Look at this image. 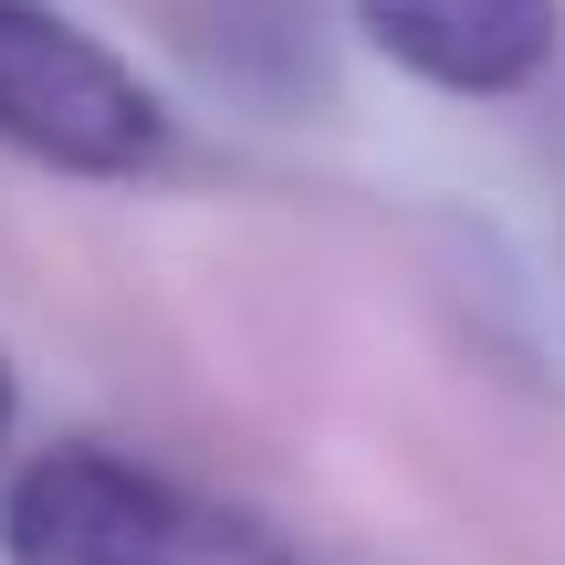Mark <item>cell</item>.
Segmentation results:
<instances>
[{"label":"cell","instance_id":"cell-1","mask_svg":"<svg viewBox=\"0 0 565 565\" xmlns=\"http://www.w3.org/2000/svg\"><path fill=\"white\" fill-rule=\"evenodd\" d=\"M0 565H294L263 513L189 492L126 450H42L0 492Z\"/></svg>","mask_w":565,"mask_h":565},{"label":"cell","instance_id":"cell-3","mask_svg":"<svg viewBox=\"0 0 565 565\" xmlns=\"http://www.w3.org/2000/svg\"><path fill=\"white\" fill-rule=\"evenodd\" d=\"M356 21L440 95H524L555 63L565 0H356Z\"/></svg>","mask_w":565,"mask_h":565},{"label":"cell","instance_id":"cell-4","mask_svg":"<svg viewBox=\"0 0 565 565\" xmlns=\"http://www.w3.org/2000/svg\"><path fill=\"white\" fill-rule=\"evenodd\" d=\"M0 429H11V366H0Z\"/></svg>","mask_w":565,"mask_h":565},{"label":"cell","instance_id":"cell-2","mask_svg":"<svg viewBox=\"0 0 565 565\" xmlns=\"http://www.w3.org/2000/svg\"><path fill=\"white\" fill-rule=\"evenodd\" d=\"M0 137L74 179H137L168 147V105L42 0H0Z\"/></svg>","mask_w":565,"mask_h":565}]
</instances>
